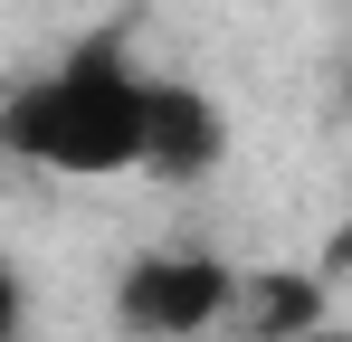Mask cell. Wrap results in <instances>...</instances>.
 <instances>
[{
	"label": "cell",
	"instance_id": "obj_1",
	"mask_svg": "<svg viewBox=\"0 0 352 342\" xmlns=\"http://www.w3.org/2000/svg\"><path fill=\"white\" fill-rule=\"evenodd\" d=\"M153 133H162V67H133L115 38H86L58 67H38L0 114L10 162L58 171V181L153 171Z\"/></svg>",
	"mask_w": 352,
	"mask_h": 342
},
{
	"label": "cell",
	"instance_id": "obj_2",
	"mask_svg": "<svg viewBox=\"0 0 352 342\" xmlns=\"http://www.w3.org/2000/svg\"><path fill=\"white\" fill-rule=\"evenodd\" d=\"M238 314H248V276L210 247H143L115 276V323L133 342H210L238 333Z\"/></svg>",
	"mask_w": 352,
	"mask_h": 342
},
{
	"label": "cell",
	"instance_id": "obj_3",
	"mask_svg": "<svg viewBox=\"0 0 352 342\" xmlns=\"http://www.w3.org/2000/svg\"><path fill=\"white\" fill-rule=\"evenodd\" d=\"M229 152V114L210 105L200 86L162 76V133H153V181H200V171Z\"/></svg>",
	"mask_w": 352,
	"mask_h": 342
},
{
	"label": "cell",
	"instance_id": "obj_4",
	"mask_svg": "<svg viewBox=\"0 0 352 342\" xmlns=\"http://www.w3.org/2000/svg\"><path fill=\"white\" fill-rule=\"evenodd\" d=\"M295 342H352V323H314V333H295Z\"/></svg>",
	"mask_w": 352,
	"mask_h": 342
}]
</instances>
